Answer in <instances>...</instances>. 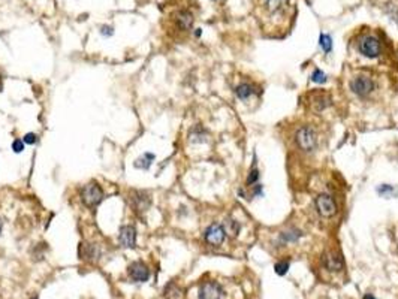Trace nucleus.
I'll return each mask as SVG.
<instances>
[{"instance_id": "obj_1", "label": "nucleus", "mask_w": 398, "mask_h": 299, "mask_svg": "<svg viewBox=\"0 0 398 299\" xmlns=\"http://www.w3.org/2000/svg\"><path fill=\"white\" fill-rule=\"evenodd\" d=\"M79 198H81V202H83L87 208L93 209V208H96L100 202L103 200V190H102V187H100L96 181H90L89 184H86V186L81 189Z\"/></svg>"}, {"instance_id": "obj_2", "label": "nucleus", "mask_w": 398, "mask_h": 299, "mask_svg": "<svg viewBox=\"0 0 398 299\" xmlns=\"http://www.w3.org/2000/svg\"><path fill=\"white\" fill-rule=\"evenodd\" d=\"M131 203H132L133 211L135 214L142 219L145 216V212L148 211V208L151 206V198L147 192L142 190H132L131 193Z\"/></svg>"}, {"instance_id": "obj_3", "label": "nucleus", "mask_w": 398, "mask_h": 299, "mask_svg": "<svg viewBox=\"0 0 398 299\" xmlns=\"http://www.w3.org/2000/svg\"><path fill=\"white\" fill-rule=\"evenodd\" d=\"M360 53L367 59H376L382 53V45L377 37L374 36H364L358 45Z\"/></svg>"}, {"instance_id": "obj_4", "label": "nucleus", "mask_w": 398, "mask_h": 299, "mask_svg": "<svg viewBox=\"0 0 398 299\" xmlns=\"http://www.w3.org/2000/svg\"><path fill=\"white\" fill-rule=\"evenodd\" d=\"M295 139H297V144L301 150L304 151H313L316 148V133L311 127L305 126V127H301L297 135H295Z\"/></svg>"}, {"instance_id": "obj_5", "label": "nucleus", "mask_w": 398, "mask_h": 299, "mask_svg": "<svg viewBox=\"0 0 398 299\" xmlns=\"http://www.w3.org/2000/svg\"><path fill=\"white\" fill-rule=\"evenodd\" d=\"M350 90L356 96L365 98V96H368L374 90V81L371 78H368V76H356L350 82Z\"/></svg>"}, {"instance_id": "obj_6", "label": "nucleus", "mask_w": 398, "mask_h": 299, "mask_svg": "<svg viewBox=\"0 0 398 299\" xmlns=\"http://www.w3.org/2000/svg\"><path fill=\"white\" fill-rule=\"evenodd\" d=\"M316 208H317V212L322 216V217H332L335 212H337V205H335V200L332 199L330 195H319L316 198Z\"/></svg>"}, {"instance_id": "obj_7", "label": "nucleus", "mask_w": 398, "mask_h": 299, "mask_svg": "<svg viewBox=\"0 0 398 299\" xmlns=\"http://www.w3.org/2000/svg\"><path fill=\"white\" fill-rule=\"evenodd\" d=\"M225 236H226L225 228L219 223H213L204 233V239L211 245H220L225 241Z\"/></svg>"}, {"instance_id": "obj_8", "label": "nucleus", "mask_w": 398, "mask_h": 299, "mask_svg": "<svg viewBox=\"0 0 398 299\" xmlns=\"http://www.w3.org/2000/svg\"><path fill=\"white\" fill-rule=\"evenodd\" d=\"M223 295V289L216 281H207L199 289V299H220Z\"/></svg>"}, {"instance_id": "obj_9", "label": "nucleus", "mask_w": 398, "mask_h": 299, "mask_svg": "<svg viewBox=\"0 0 398 299\" xmlns=\"http://www.w3.org/2000/svg\"><path fill=\"white\" fill-rule=\"evenodd\" d=\"M129 277L135 283H144L150 278V269L144 262H133L129 266Z\"/></svg>"}, {"instance_id": "obj_10", "label": "nucleus", "mask_w": 398, "mask_h": 299, "mask_svg": "<svg viewBox=\"0 0 398 299\" xmlns=\"http://www.w3.org/2000/svg\"><path fill=\"white\" fill-rule=\"evenodd\" d=\"M118 242L125 248H135V245H136V231H135V228L131 226V225L122 226L120 228V233H118Z\"/></svg>"}, {"instance_id": "obj_11", "label": "nucleus", "mask_w": 398, "mask_h": 299, "mask_svg": "<svg viewBox=\"0 0 398 299\" xmlns=\"http://www.w3.org/2000/svg\"><path fill=\"white\" fill-rule=\"evenodd\" d=\"M79 256L81 259L87 261V262H98L100 258V250L98 245L95 244H90V242H81L79 245Z\"/></svg>"}, {"instance_id": "obj_12", "label": "nucleus", "mask_w": 398, "mask_h": 299, "mask_svg": "<svg viewBox=\"0 0 398 299\" xmlns=\"http://www.w3.org/2000/svg\"><path fill=\"white\" fill-rule=\"evenodd\" d=\"M324 266L328 271H340L343 268V258L335 251H330L324 258Z\"/></svg>"}, {"instance_id": "obj_13", "label": "nucleus", "mask_w": 398, "mask_h": 299, "mask_svg": "<svg viewBox=\"0 0 398 299\" xmlns=\"http://www.w3.org/2000/svg\"><path fill=\"white\" fill-rule=\"evenodd\" d=\"M177 26L181 30H190L193 26V15L189 11H180L177 14Z\"/></svg>"}, {"instance_id": "obj_14", "label": "nucleus", "mask_w": 398, "mask_h": 299, "mask_svg": "<svg viewBox=\"0 0 398 299\" xmlns=\"http://www.w3.org/2000/svg\"><path fill=\"white\" fill-rule=\"evenodd\" d=\"M235 95L238 96V99H249L250 96L255 95V87H253L252 84H240V86L235 89Z\"/></svg>"}, {"instance_id": "obj_15", "label": "nucleus", "mask_w": 398, "mask_h": 299, "mask_svg": "<svg viewBox=\"0 0 398 299\" xmlns=\"http://www.w3.org/2000/svg\"><path fill=\"white\" fill-rule=\"evenodd\" d=\"M153 160H154V154H151V153H144L141 157H138V159L135 160L133 165H135V167H138V169L147 170L148 167L151 166Z\"/></svg>"}, {"instance_id": "obj_16", "label": "nucleus", "mask_w": 398, "mask_h": 299, "mask_svg": "<svg viewBox=\"0 0 398 299\" xmlns=\"http://www.w3.org/2000/svg\"><path fill=\"white\" fill-rule=\"evenodd\" d=\"M301 236H302L301 231H298V229H291V231L280 233V241L285 242V244H288V242H297Z\"/></svg>"}, {"instance_id": "obj_17", "label": "nucleus", "mask_w": 398, "mask_h": 299, "mask_svg": "<svg viewBox=\"0 0 398 299\" xmlns=\"http://www.w3.org/2000/svg\"><path fill=\"white\" fill-rule=\"evenodd\" d=\"M189 138H190L192 142H205L207 141V132L202 126H195L189 133Z\"/></svg>"}, {"instance_id": "obj_18", "label": "nucleus", "mask_w": 398, "mask_h": 299, "mask_svg": "<svg viewBox=\"0 0 398 299\" xmlns=\"http://www.w3.org/2000/svg\"><path fill=\"white\" fill-rule=\"evenodd\" d=\"M289 0H266V8L271 12H280L288 6Z\"/></svg>"}, {"instance_id": "obj_19", "label": "nucleus", "mask_w": 398, "mask_h": 299, "mask_svg": "<svg viewBox=\"0 0 398 299\" xmlns=\"http://www.w3.org/2000/svg\"><path fill=\"white\" fill-rule=\"evenodd\" d=\"M223 228H225V232L228 233V235H232V236H236L240 233V229H241L240 223L236 220H233V219H228L225 222Z\"/></svg>"}, {"instance_id": "obj_20", "label": "nucleus", "mask_w": 398, "mask_h": 299, "mask_svg": "<svg viewBox=\"0 0 398 299\" xmlns=\"http://www.w3.org/2000/svg\"><path fill=\"white\" fill-rule=\"evenodd\" d=\"M258 180H259V170L256 167V157H253V165L252 169L249 172V177H247V186H253V184H258Z\"/></svg>"}, {"instance_id": "obj_21", "label": "nucleus", "mask_w": 398, "mask_h": 299, "mask_svg": "<svg viewBox=\"0 0 398 299\" xmlns=\"http://www.w3.org/2000/svg\"><path fill=\"white\" fill-rule=\"evenodd\" d=\"M319 44H321V47L325 53H330L332 50V39L330 34H321Z\"/></svg>"}, {"instance_id": "obj_22", "label": "nucleus", "mask_w": 398, "mask_h": 299, "mask_svg": "<svg viewBox=\"0 0 398 299\" xmlns=\"http://www.w3.org/2000/svg\"><path fill=\"white\" fill-rule=\"evenodd\" d=\"M327 75L321 70V69H314V72L311 73V81L313 82H317V84H324L327 82Z\"/></svg>"}, {"instance_id": "obj_23", "label": "nucleus", "mask_w": 398, "mask_h": 299, "mask_svg": "<svg viewBox=\"0 0 398 299\" xmlns=\"http://www.w3.org/2000/svg\"><path fill=\"white\" fill-rule=\"evenodd\" d=\"M274 269H275V274L285 275L288 272V269H289V261H280L278 264H275Z\"/></svg>"}, {"instance_id": "obj_24", "label": "nucleus", "mask_w": 398, "mask_h": 299, "mask_svg": "<svg viewBox=\"0 0 398 299\" xmlns=\"http://www.w3.org/2000/svg\"><path fill=\"white\" fill-rule=\"evenodd\" d=\"M24 141L23 139H15L14 142H12V150H14V153H21V151H24Z\"/></svg>"}, {"instance_id": "obj_25", "label": "nucleus", "mask_w": 398, "mask_h": 299, "mask_svg": "<svg viewBox=\"0 0 398 299\" xmlns=\"http://www.w3.org/2000/svg\"><path fill=\"white\" fill-rule=\"evenodd\" d=\"M24 144H29V145H33L37 142V135L36 133H26L24 138H23Z\"/></svg>"}, {"instance_id": "obj_26", "label": "nucleus", "mask_w": 398, "mask_h": 299, "mask_svg": "<svg viewBox=\"0 0 398 299\" xmlns=\"http://www.w3.org/2000/svg\"><path fill=\"white\" fill-rule=\"evenodd\" d=\"M377 192H379V195H385V193L388 195V193L394 192V189H392L391 186H385V184H383V186H380V187H379V190H377Z\"/></svg>"}, {"instance_id": "obj_27", "label": "nucleus", "mask_w": 398, "mask_h": 299, "mask_svg": "<svg viewBox=\"0 0 398 299\" xmlns=\"http://www.w3.org/2000/svg\"><path fill=\"white\" fill-rule=\"evenodd\" d=\"M100 33L103 34V36H112L114 30H112V27H109V26H103L102 30H100Z\"/></svg>"}, {"instance_id": "obj_28", "label": "nucleus", "mask_w": 398, "mask_h": 299, "mask_svg": "<svg viewBox=\"0 0 398 299\" xmlns=\"http://www.w3.org/2000/svg\"><path fill=\"white\" fill-rule=\"evenodd\" d=\"M364 299H376V298H374L373 295H370V293H367V295H365V296H364Z\"/></svg>"}, {"instance_id": "obj_29", "label": "nucleus", "mask_w": 398, "mask_h": 299, "mask_svg": "<svg viewBox=\"0 0 398 299\" xmlns=\"http://www.w3.org/2000/svg\"><path fill=\"white\" fill-rule=\"evenodd\" d=\"M0 92H3V82H2V79H0Z\"/></svg>"}, {"instance_id": "obj_30", "label": "nucleus", "mask_w": 398, "mask_h": 299, "mask_svg": "<svg viewBox=\"0 0 398 299\" xmlns=\"http://www.w3.org/2000/svg\"><path fill=\"white\" fill-rule=\"evenodd\" d=\"M195 34H196V36H201V29H196V33Z\"/></svg>"}, {"instance_id": "obj_31", "label": "nucleus", "mask_w": 398, "mask_h": 299, "mask_svg": "<svg viewBox=\"0 0 398 299\" xmlns=\"http://www.w3.org/2000/svg\"><path fill=\"white\" fill-rule=\"evenodd\" d=\"M2 229H3V223H2V220H0V233H2Z\"/></svg>"}]
</instances>
